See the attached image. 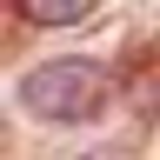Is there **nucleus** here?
I'll return each instance as SVG.
<instances>
[{
	"mask_svg": "<svg viewBox=\"0 0 160 160\" xmlns=\"http://www.w3.org/2000/svg\"><path fill=\"white\" fill-rule=\"evenodd\" d=\"M113 80L100 60H47V67H33L20 80V107L33 120H53V127H67V120H93L107 107Z\"/></svg>",
	"mask_w": 160,
	"mask_h": 160,
	"instance_id": "1",
	"label": "nucleus"
},
{
	"mask_svg": "<svg viewBox=\"0 0 160 160\" xmlns=\"http://www.w3.org/2000/svg\"><path fill=\"white\" fill-rule=\"evenodd\" d=\"M20 13L33 27H80V20L100 13V0H20Z\"/></svg>",
	"mask_w": 160,
	"mask_h": 160,
	"instance_id": "2",
	"label": "nucleus"
}]
</instances>
